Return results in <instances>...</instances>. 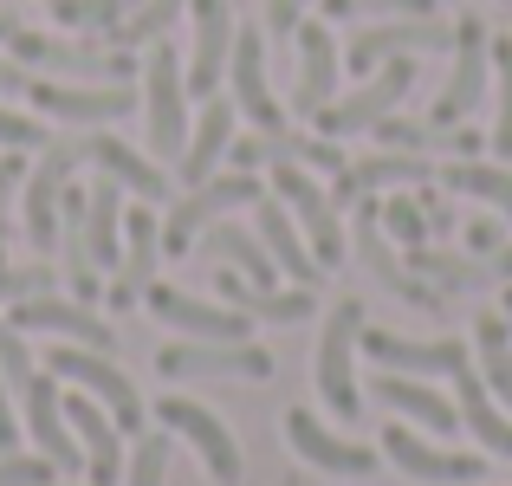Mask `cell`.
<instances>
[{
    "label": "cell",
    "mask_w": 512,
    "mask_h": 486,
    "mask_svg": "<svg viewBox=\"0 0 512 486\" xmlns=\"http://www.w3.org/2000/svg\"><path fill=\"white\" fill-rule=\"evenodd\" d=\"M7 52L39 78H65V85H130L143 72L137 52H117V46H78V39H52V33H13Z\"/></svg>",
    "instance_id": "6da1fadb"
},
{
    "label": "cell",
    "mask_w": 512,
    "mask_h": 486,
    "mask_svg": "<svg viewBox=\"0 0 512 486\" xmlns=\"http://www.w3.org/2000/svg\"><path fill=\"white\" fill-rule=\"evenodd\" d=\"M143 124H150V156L182 162V150H188V65L169 39L143 46Z\"/></svg>",
    "instance_id": "7a4b0ae2"
},
{
    "label": "cell",
    "mask_w": 512,
    "mask_h": 486,
    "mask_svg": "<svg viewBox=\"0 0 512 486\" xmlns=\"http://www.w3.org/2000/svg\"><path fill=\"white\" fill-rule=\"evenodd\" d=\"M409 91H415V52H402V59H383V65H376V72L363 78L350 98H331L312 124H318V137H331V143L370 137L389 111H402V98H409Z\"/></svg>",
    "instance_id": "3957f363"
},
{
    "label": "cell",
    "mask_w": 512,
    "mask_h": 486,
    "mask_svg": "<svg viewBox=\"0 0 512 486\" xmlns=\"http://www.w3.org/2000/svg\"><path fill=\"white\" fill-rule=\"evenodd\" d=\"M487 91H493V33H487L480 13H461V20H454V72H448V85H441L428 124H441V130L467 124V117L487 104Z\"/></svg>",
    "instance_id": "277c9868"
},
{
    "label": "cell",
    "mask_w": 512,
    "mask_h": 486,
    "mask_svg": "<svg viewBox=\"0 0 512 486\" xmlns=\"http://www.w3.org/2000/svg\"><path fill=\"white\" fill-rule=\"evenodd\" d=\"M78 162H85V143L78 137H59V143H46L39 150V162L26 169V188H20V221H26V247L46 260L52 247H59V201H65V188H72V175H78Z\"/></svg>",
    "instance_id": "5b68a950"
},
{
    "label": "cell",
    "mask_w": 512,
    "mask_h": 486,
    "mask_svg": "<svg viewBox=\"0 0 512 486\" xmlns=\"http://www.w3.org/2000/svg\"><path fill=\"white\" fill-rule=\"evenodd\" d=\"M46 370L59 376V383L85 389L91 402H104V409H111V422L124 428V435H143V396H137V383H130V376L111 363V350L59 344V350H46Z\"/></svg>",
    "instance_id": "8992f818"
},
{
    "label": "cell",
    "mask_w": 512,
    "mask_h": 486,
    "mask_svg": "<svg viewBox=\"0 0 512 486\" xmlns=\"http://www.w3.org/2000/svg\"><path fill=\"white\" fill-rule=\"evenodd\" d=\"M273 195L292 208V221H299L305 247H312V260L325 266H344V221H338V201H331V188H318V175L305 169V162H273Z\"/></svg>",
    "instance_id": "52a82bcc"
},
{
    "label": "cell",
    "mask_w": 512,
    "mask_h": 486,
    "mask_svg": "<svg viewBox=\"0 0 512 486\" xmlns=\"http://www.w3.org/2000/svg\"><path fill=\"white\" fill-rule=\"evenodd\" d=\"M357 337H363V299H338L318 337V396L331 415L357 422L363 415V389H357Z\"/></svg>",
    "instance_id": "ba28073f"
},
{
    "label": "cell",
    "mask_w": 512,
    "mask_h": 486,
    "mask_svg": "<svg viewBox=\"0 0 512 486\" xmlns=\"http://www.w3.org/2000/svg\"><path fill=\"white\" fill-rule=\"evenodd\" d=\"M260 195H266V188H260V175H253V169L208 175L201 188H188V195L169 208V221H163V253H195L201 227H214L221 214H234V208H253Z\"/></svg>",
    "instance_id": "9c48e42d"
},
{
    "label": "cell",
    "mask_w": 512,
    "mask_h": 486,
    "mask_svg": "<svg viewBox=\"0 0 512 486\" xmlns=\"http://www.w3.org/2000/svg\"><path fill=\"white\" fill-rule=\"evenodd\" d=\"M156 370L169 383H208V376H247V383H266L273 376V350H260L253 337L240 344H221V337H182V344L156 350Z\"/></svg>",
    "instance_id": "30bf717a"
},
{
    "label": "cell",
    "mask_w": 512,
    "mask_h": 486,
    "mask_svg": "<svg viewBox=\"0 0 512 486\" xmlns=\"http://www.w3.org/2000/svg\"><path fill=\"white\" fill-rule=\"evenodd\" d=\"M402 52H454V26L441 13H422V20H363L344 46V72L370 78L383 59H402Z\"/></svg>",
    "instance_id": "8fae6325"
},
{
    "label": "cell",
    "mask_w": 512,
    "mask_h": 486,
    "mask_svg": "<svg viewBox=\"0 0 512 486\" xmlns=\"http://www.w3.org/2000/svg\"><path fill=\"white\" fill-rule=\"evenodd\" d=\"M26 98H33L39 117H59V124H72V130H104V124H117V117L143 111L137 85H65V78H33Z\"/></svg>",
    "instance_id": "7c38bea8"
},
{
    "label": "cell",
    "mask_w": 512,
    "mask_h": 486,
    "mask_svg": "<svg viewBox=\"0 0 512 486\" xmlns=\"http://www.w3.org/2000/svg\"><path fill=\"white\" fill-rule=\"evenodd\" d=\"M357 208V221H350V240H357V260H363V273L376 279V286H389L396 299H409V305H422V312H441V292L428 286V279H415L409 266L396 260V247H389V227H383V195H363V201H350Z\"/></svg>",
    "instance_id": "4fadbf2b"
},
{
    "label": "cell",
    "mask_w": 512,
    "mask_h": 486,
    "mask_svg": "<svg viewBox=\"0 0 512 486\" xmlns=\"http://www.w3.org/2000/svg\"><path fill=\"white\" fill-rule=\"evenodd\" d=\"M344 85V46L325 20H299L292 33V117H318Z\"/></svg>",
    "instance_id": "5bb4252c"
},
{
    "label": "cell",
    "mask_w": 512,
    "mask_h": 486,
    "mask_svg": "<svg viewBox=\"0 0 512 486\" xmlns=\"http://www.w3.org/2000/svg\"><path fill=\"white\" fill-rule=\"evenodd\" d=\"M20 428L33 435V448L46 454L59 474H72V467H85V448H78L72 422H65V383L52 370H33L20 389Z\"/></svg>",
    "instance_id": "9a60e30c"
},
{
    "label": "cell",
    "mask_w": 512,
    "mask_h": 486,
    "mask_svg": "<svg viewBox=\"0 0 512 486\" xmlns=\"http://www.w3.org/2000/svg\"><path fill=\"white\" fill-rule=\"evenodd\" d=\"M402 266H409L415 279H428V286L441 292V299H474V292H493V286H512V247L493 253V260H461V253H441V247H402Z\"/></svg>",
    "instance_id": "2e32d148"
},
{
    "label": "cell",
    "mask_w": 512,
    "mask_h": 486,
    "mask_svg": "<svg viewBox=\"0 0 512 486\" xmlns=\"http://www.w3.org/2000/svg\"><path fill=\"white\" fill-rule=\"evenodd\" d=\"M156 422L201 454V467H208L214 486H240V448H234V435L221 428L214 409H201V402H188V396H163L156 402Z\"/></svg>",
    "instance_id": "e0dca14e"
},
{
    "label": "cell",
    "mask_w": 512,
    "mask_h": 486,
    "mask_svg": "<svg viewBox=\"0 0 512 486\" xmlns=\"http://www.w3.org/2000/svg\"><path fill=\"white\" fill-rule=\"evenodd\" d=\"M383 454H389V461H396L409 480H428V486H480V480H487V461H480V454L435 448V441H422L409 422H389V428H383Z\"/></svg>",
    "instance_id": "ac0fdd59"
},
{
    "label": "cell",
    "mask_w": 512,
    "mask_h": 486,
    "mask_svg": "<svg viewBox=\"0 0 512 486\" xmlns=\"http://www.w3.org/2000/svg\"><path fill=\"white\" fill-rule=\"evenodd\" d=\"M156 260H163V221L150 214V201L143 208H124V260H117L111 273V312H130V305H143V292L156 286Z\"/></svg>",
    "instance_id": "d6986e66"
},
{
    "label": "cell",
    "mask_w": 512,
    "mask_h": 486,
    "mask_svg": "<svg viewBox=\"0 0 512 486\" xmlns=\"http://www.w3.org/2000/svg\"><path fill=\"white\" fill-rule=\"evenodd\" d=\"M7 318L20 324V331H46L59 337V344H91V350H117V331L91 312L85 299H59V292H39V299H20L7 305Z\"/></svg>",
    "instance_id": "ffe728a7"
},
{
    "label": "cell",
    "mask_w": 512,
    "mask_h": 486,
    "mask_svg": "<svg viewBox=\"0 0 512 486\" xmlns=\"http://www.w3.org/2000/svg\"><path fill=\"white\" fill-rule=\"evenodd\" d=\"M227 85H234V104L247 111L253 130H286V104H279L273 85H266V33H260V26H240V33H234Z\"/></svg>",
    "instance_id": "44dd1931"
},
{
    "label": "cell",
    "mask_w": 512,
    "mask_h": 486,
    "mask_svg": "<svg viewBox=\"0 0 512 486\" xmlns=\"http://www.w3.org/2000/svg\"><path fill=\"white\" fill-rule=\"evenodd\" d=\"M195 13V52H188V98H214L227 78V59H234V7L227 0H188Z\"/></svg>",
    "instance_id": "7402d4cb"
},
{
    "label": "cell",
    "mask_w": 512,
    "mask_h": 486,
    "mask_svg": "<svg viewBox=\"0 0 512 486\" xmlns=\"http://www.w3.org/2000/svg\"><path fill=\"white\" fill-rule=\"evenodd\" d=\"M357 350L376 363V370H402V376H454L474 350L461 337H435V344H415V337H396V331H370L363 324Z\"/></svg>",
    "instance_id": "603a6c76"
},
{
    "label": "cell",
    "mask_w": 512,
    "mask_h": 486,
    "mask_svg": "<svg viewBox=\"0 0 512 486\" xmlns=\"http://www.w3.org/2000/svg\"><path fill=\"white\" fill-rule=\"evenodd\" d=\"M435 182V162L428 156H409V150H376V156H357L338 169V182H331V201L350 208V201L363 195H383V188H428Z\"/></svg>",
    "instance_id": "cb8c5ba5"
},
{
    "label": "cell",
    "mask_w": 512,
    "mask_h": 486,
    "mask_svg": "<svg viewBox=\"0 0 512 486\" xmlns=\"http://www.w3.org/2000/svg\"><path fill=\"white\" fill-rule=\"evenodd\" d=\"M286 441H292V454H299L305 467H318V474H338V480L376 474V454L357 448V441H344V435H331L312 409H286Z\"/></svg>",
    "instance_id": "d4e9b609"
},
{
    "label": "cell",
    "mask_w": 512,
    "mask_h": 486,
    "mask_svg": "<svg viewBox=\"0 0 512 486\" xmlns=\"http://www.w3.org/2000/svg\"><path fill=\"white\" fill-rule=\"evenodd\" d=\"M143 305H150L169 331H182V337H221V344H240V337H247V312H234V305H208V299H195V292L150 286Z\"/></svg>",
    "instance_id": "484cf974"
},
{
    "label": "cell",
    "mask_w": 512,
    "mask_h": 486,
    "mask_svg": "<svg viewBox=\"0 0 512 486\" xmlns=\"http://www.w3.org/2000/svg\"><path fill=\"white\" fill-rule=\"evenodd\" d=\"M85 162L98 175H111L124 195H143V201H163L169 195V175H163V162L156 156H143V150H130L124 137H111V130H85Z\"/></svg>",
    "instance_id": "4316f807"
},
{
    "label": "cell",
    "mask_w": 512,
    "mask_h": 486,
    "mask_svg": "<svg viewBox=\"0 0 512 486\" xmlns=\"http://www.w3.org/2000/svg\"><path fill=\"white\" fill-rule=\"evenodd\" d=\"M234 117H240L234 98H221V91L201 98V117H195V130H188V150H182V162H175L182 188H201L227 162V150H234Z\"/></svg>",
    "instance_id": "83f0119b"
},
{
    "label": "cell",
    "mask_w": 512,
    "mask_h": 486,
    "mask_svg": "<svg viewBox=\"0 0 512 486\" xmlns=\"http://www.w3.org/2000/svg\"><path fill=\"white\" fill-rule=\"evenodd\" d=\"M253 234L266 240L273 266L292 279V286H318V279H325V266L312 260V247H305L299 221H292V208H286L279 195H260V201H253Z\"/></svg>",
    "instance_id": "f1b7e54d"
},
{
    "label": "cell",
    "mask_w": 512,
    "mask_h": 486,
    "mask_svg": "<svg viewBox=\"0 0 512 486\" xmlns=\"http://www.w3.org/2000/svg\"><path fill=\"white\" fill-rule=\"evenodd\" d=\"M370 396H376V402H389V409H396L402 422L428 428V435H454V428H461V409H454V402L441 396V389H428L422 376L376 370V376H370Z\"/></svg>",
    "instance_id": "f546056e"
},
{
    "label": "cell",
    "mask_w": 512,
    "mask_h": 486,
    "mask_svg": "<svg viewBox=\"0 0 512 486\" xmlns=\"http://www.w3.org/2000/svg\"><path fill=\"white\" fill-rule=\"evenodd\" d=\"M454 409H461V428L480 441L487 454H500V461H512V415L500 409V396H493L487 383H480L474 357L454 370Z\"/></svg>",
    "instance_id": "4dcf8cb0"
},
{
    "label": "cell",
    "mask_w": 512,
    "mask_h": 486,
    "mask_svg": "<svg viewBox=\"0 0 512 486\" xmlns=\"http://www.w3.org/2000/svg\"><path fill=\"white\" fill-rule=\"evenodd\" d=\"M195 253H201V260H214V266H234V273H247L260 292H273V279H279V266H273V253H266V240L253 234V227L227 221V214H221L214 227H201Z\"/></svg>",
    "instance_id": "1f68e13d"
},
{
    "label": "cell",
    "mask_w": 512,
    "mask_h": 486,
    "mask_svg": "<svg viewBox=\"0 0 512 486\" xmlns=\"http://www.w3.org/2000/svg\"><path fill=\"white\" fill-rule=\"evenodd\" d=\"M85 247L98 273H117V260H124V188L111 175L85 188Z\"/></svg>",
    "instance_id": "d6a6232c"
},
{
    "label": "cell",
    "mask_w": 512,
    "mask_h": 486,
    "mask_svg": "<svg viewBox=\"0 0 512 486\" xmlns=\"http://www.w3.org/2000/svg\"><path fill=\"white\" fill-rule=\"evenodd\" d=\"M474 370L512 415V331H506L500 312H480V324H474Z\"/></svg>",
    "instance_id": "836d02e7"
},
{
    "label": "cell",
    "mask_w": 512,
    "mask_h": 486,
    "mask_svg": "<svg viewBox=\"0 0 512 486\" xmlns=\"http://www.w3.org/2000/svg\"><path fill=\"white\" fill-rule=\"evenodd\" d=\"M441 182H448V195H474V201H487V208H500L512 221V169H500V162L454 156L448 169H441Z\"/></svg>",
    "instance_id": "e575fe53"
},
{
    "label": "cell",
    "mask_w": 512,
    "mask_h": 486,
    "mask_svg": "<svg viewBox=\"0 0 512 486\" xmlns=\"http://www.w3.org/2000/svg\"><path fill=\"white\" fill-rule=\"evenodd\" d=\"M188 13V0H137V7H130V20L124 26H111V46L117 52H143V46H156V39H169V26L182 20Z\"/></svg>",
    "instance_id": "d590c367"
},
{
    "label": "cell",
    "mask_w": 512,
    "mask_h": 486,
    "mask_svg": "<svg viewBox=\"0 0 512 486\" xmlns=\"http://www.w3.org/2000/svg\"><path fill=\"white\" fill-rule=\"evenodd\" d=\"M46 7H52V20L72 26V33H111V26L130 20L137 0H46Z\"/></svg>",
    "instance_id": "8d00e7d4"
},
{
    "label": "cell",
    "mask_w": 512,
    "mask_h": 486,
    "mask_svg": "<svg viewBox=\"0 0 512 486\" xmlns=\"http://www.w3.org/2000/svg\"><path fill=\"white\" fill-rule=\"evenodd\" d=\"M318 7L338 26H363V20H422V13H435V0H318Z\"/></svg>",
    "instance_id": "74e56055"
},
{
    "label": "cell",
    "mask_w": 512,
    "mask_h": 486,
    "mask_svg": "<svg viewBox=\"0 0 512 486\" xmlns=\"http://www.w3.org/2000/svg\"><path fill=\"white\" fill-rule=\"evenodd\" d=\"M169 428L163 435H137V448L124 454V486H169Z\"/></svg>",
    "instance_id": "f35d334b"
},
{
    "label": "cell",
    "mask_w": 512,
    "mask_h": 486,
    "mask_svg": "<svg viewBox=\"0 0 512 486\" xmlns=\"http://www.w3.org/2000/svg\"><path fill=\"white\" fill-rule=\"evenodd\" d=\"M493 91H500V124H493V156H512V33L493 39Z\"/></svg>",
    "instance_id": "ab89813d"
},
{
    "label": "cell",
    "mask_w": 512,
    "mask_h": 486,
    "mask_svg": "<svg viewBox=\"0 0 512 486\" xmlns=\"http://www.w3.org/2000/svg\"><path fill=\"white\" fill-rule=\"evenodd\" d=\"M52 266L46 260H26V266H0V305H20V299H39V292H52Z\"/></svg>",
    "instance_id": "60d3db41"
},
{
    "label": "cell",
    "mask_w": 512,
    "mask_h": 486,
    "mask_svg": "<svg viewBox=\"0 0 512 486\" xmlns=\"http://www.w3.org/2000/svg\"><path fill=\"white\" fill-rule=\"evenodd\" d=\"M383 227H389V240H396V247H422V240H428L422 201H415V195H389L383 201Z\"/></svg>",
    "instance_id": "b9f144b4"
},
{
    "label": "cell",
    "mask_w": 512,
    "mask_h": 486,
    "mask_svg": "<svg viewBox=\"0 0 512 486\" xmlns=\"http://www.w3.org/2000/svg\"><path fill=\"white\" fill-rule=\"evenodd\" d=\"M0 370H7L13 396L26 389V376H33V350H26V331L13 318H0Z\"/></svg>",
    "instance_id": "7bdbcfd3"
},
{
    "label": "cell",
    "mask_w": 512,
    "mask_h": 486,
    "mask_svg": "<svg viewBox=\"0 0 512 486\" xmlns=\"http://www.w3.org/2000/svg\"><path fill=\"white\" fill-rule=\"evenodd\" d=\"M46 124L39 117H26V111H7L0 104V150H46Z\"/></svg>",
    "instance_id": "ee69618b"
},
{
    "label": "cell",
    "mask_w": 512,
    "mask_h": 486,
    "mask_svg": "<svg viewBox=\"0 0 512 486\" xmlns=\"http://www.w3.org/2000/svg\"><path fill=\"white\" fill-rule=\"evenodd\" d=\"M52 480H59V467L46 454H7L0 461V486H52Z\"/></svg>",
    "instance_id": "f6af8a7d"
},
{
    "label": "cell",
    "mask_w": 512,
    "mask_h": 486,
    "mask_svg": "<svg viewBox=\"0 0 512 486\" xmlns=\"http://www.w3.org/2000/svg\"><path fill=\"white\" fill-rule=\"evenodd\" d=\"M312 7H318V0H266V33H273V39H292Z\"/></svg>",
    "instance_id": "bcb514c9"
},
{
    "label": "cell",
    "mask_w": 512,
    "mask_h": 486,
    "mask_svg": "<svg viewBox=\"0 0 512 486\" xmlns=\"http://www.w3.org/2000/svg\"><path fill=\"white\" fill-rule=\"evenodd\" d=\"M467 247H474L480 260H493V253H506L512 240H506V227L493 221V214H480V221H467Z\"/></svg>",
    "instance_id": "7dc6e473"
},
{
    "label": "cell",
    "mask_w": 512,
    "mask_h": 486,
    "mask_svg": "<svg viewBox=\"0 0 512 486\" xmlns=\"http://www.w3.org/2000/svg\"><path fill=\"white\" fill-rule=\"evenodd\" d=\"M20 415H13V383H7V370H0V454H13L20 448Z\"/></svg>",
    "instance_id": "c3c4849f"
},
{
    "label": "cell",
    "mask_w": 512,
    "mask_h": 486,
    "mask_svg": "<svg viewBox=\"0 0 512 486\" xmlns=\"http://www.w3.org/2000/svg\"><path fill=\"white\" fill-rule=\"evenodd\" d=\"M415 201H422V214H428V234H448V227H454V208H448V201H435L428 188H422Z\"/></svg>",
    "instance_id": "681fc988"
},
{
    "label": "cell",
    "mask_w": 512,
    "mask_h": 486,
    "mask_svg": "<svg viewBox=\"0 0 512 486\" xmlns=\"http://www.w3.org/2000/svg\"><path fill=\"white\" fill-rule=\"evenodd\" d=\"M33 78H26V65L20 59H0V98H13V91H26Z\"/></svg>",
    "instance_id": "f907efd6"
},
{
    "label": "cell",
    "mask_w": 512,
    "mask_h": 486,
    "mask_svg": "<svg viewBox=\"0 0 512 486\" xmlns=\"http://www.w3.org/2000/svg\"><path fill=\"white\" fill-rule=\"evenodd\" d=\"M13 33H20V13H13V7H0V46H7Z\"/></svg>",
    "instance_id": "816d5d0a"
},
{
    "label": "cell",
    "mask_w": 512,
    "mask_h": 486,
    "mask_svg": "<svg viewBox=\"0 0 512 486\" xmlns=\"http://www.w3.org/2000/svg\"><path fill=\"white\" fill-rule=\"evenodd\" d=\"M506 331H512V286H506Z\"/></svg>",
    "instance_id": "f5cc1de1"
}]
</instances>
